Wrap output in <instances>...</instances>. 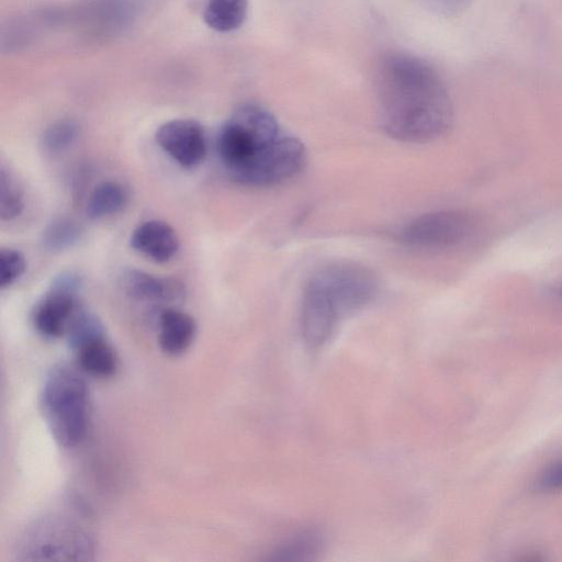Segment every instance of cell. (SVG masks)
<instances>
[{
    "label": "cell",
    "mask_w": 562,
    "mask_h": 562,
    "mask_svg": "<svg viewBox=\"0 0 562 562\" xmlns=\"http://www.w3.org/2000/svg\"><path fill=\"white\" fill-rule=\"evenodd\" d=\"M127 294L145 303H175L183 299L186 289L181 281L171 277H158L132 269L124 276Z\"/></svg>",
    "instance_id": "obj_9"
},
{
    "label": "cell",
    "mask_w": 562,
    "mask_h": 562,
    "mask_svg": "<svg viewBox=\"0 0 562 562\" xmlns=\"http://www.w3.org/2000/svg\"><path fill=\"white\" fill-rule=\"evenodd\" d=\"M196 333L194 319L187 313L168 307L158 319V342L168 355H179L192 344Z\"/></svg>",
    "instance_id": "obj_11"
},
{
    "label": "cell",
    "mask_w": 562,
    "mask_h": 562,
    "mask_svg": "<svg viewBox=\"0 0 562 562\" xmlns=\"http://www.w3.org/2000/svg\"><path fill=\"white\" fill-rule=\"evenodd\" d=\"M80 226L68 217H59L47 225L43 232V246L50 251L70 248L80 238Z\"/></svg>",
    "instance_id": "obj_16"
},
{
    "label": "cell",
    "mask_w": 562,
    "mask_h": 562,
    "mask_svg": "<svg viewBox=\"0 0 562 562\" xmlns=\"http://www.w3.org/2000/svg\"><path fill=\"white\" fill-rule=\"evenodd\" d=\"M94 553L93 535L77 521L59 515L34 520L18 544L20 560L87 561L93 559Z\"/></svg>",
    "instance_id": "obj_4"
},
{
    "label": "cell",
    "mask_w": 562,
    "mask_h": 562,
    "mask_svg": "<svg viewBox=\"0 0 562 562\" xmlns=\"http://www.w3.org/2000/svg\"><path fill=\"white\" fill-rule=\"evenodd\" d=\"M540 492H554L562 490V461L544 470L535 483Z\"/></svg>",
    "instance_id": "obj_22"
},
{
    "label": "cell",
    "mask_w": 562,
    "mask_h": 562,
    "mask_svg": "<svg viewBox=\"0 0 562 562\" xmlns=\"http://www.w3.org/2000/svg\"><path fill=\"white\" fill-rule=\"evenodd\" d=\"M374 88L381 125L404 143H428L445 135L453 122L449 91L436 69L406 53L379 60Z\"/></svg>",
    "instance_id": "obj_1"
},
{
    "label": "cell",
    "mask_w": 562,
    "mask_h": 562,
    "mask_svg": "<svg viewBox=\"0 0 562 562\" xmlns=\"http://www.w3.org/2000/svg\"><path fill=\"white\" fill-rule=\"evenodd\" d=\"M79 136V125L72 120H60L49 125L43 133L42 146L49 155L67 150Z\"/></svg>",
    "instance_id": "obj_18"
},
{
    "label": "cell",
    "mask_w": 562,
    "mask_h": 562,
    "mask_svg": "<svg viewBox=\"0 0 562 562\" xmlns=\"http://www.w3.org/2000/svg\"><path fill=\"white\" fill-rule=\"evenodd\" d=\"M474 229V217L463 210H441L423 214L406 224L402 243L422 249H445L464 241Z\"/></svg>",
    "instance_id": "obj_6"
},
{
    "label": "cell",
    "mask_w": 562,
    "mask_h": 562,
    "mask_svg": "<svg viewBox=\"0 0 562 562\" xmlns=\"http://www.w3.org/2000/svg\"><path fill=\"white\" fill-rule=\"evenodd\" d=\"M157 145L184 168L200 165L207 151L203 126L192 119H175L161 124L155 133Z\"/></svg>",
    "instance_id": "obj_8"
},
{
    "label": "cell",
    "mask_w": 562,
    "mask_h": 562,
    "mask_svg": "<svg viewBox=\"0 0 562 562\" xmlns=\"http://www.w3.org/2000/svg\"><path fill=\"white\" fill-rule=\"evenodd\" d=\"M425 8L436 14L454 16L462 13L472 0H418Z\"/></svg>",
    "instance_id": "obj_21"
},
{
    "label": "cell",
    "mask_w": 562,
    "mask_h": 562,
    "mask_svg": "<svg viewBox=\"0 0 562 562\" xmlns=\"http://www.w3.org/2000/svg\"><path fill=\"white\" fill-rule=\"evenodd\" d=\"M131 246L156 262L169 261L179 249L175 229L166 222L150 220L139 224L131 235Z\"/></svg>",
    "instance_id": "obj_10"
},
{
    "label": "cell",
    "mask_w": 562,
    "mask_h": 562,
    "mask_svg": "<svg viewBox=\"0 0 562 562\" xmlns=\"http://www.w3.org/2000/svg\"><path fill=\"white\" fill-rule=\"evenodd\" d=\"M558 294H559L560 296H562V284H561V285H559V288H558Z\"/></svg>",
    "instance_id": "obj_23"
},
{
    "label": "cell",
    "mask_w": 562,
    "mask_h": 562,
    "mask_svg": "<svg viewBox=\"0 0 562 562\" xmlns=\"http://www.w3.org/2000/svg\"><path fill=\"white\" fill-rule=\"evenodd\" d=\"M321 546L319 536L315 531H303L280 544L270 559L277 561H300L311 558Z\"/></svg>",
    "instance_id": "obj_17"
},
{
    "label": "cell",
    "mask_w": 562,
    "mask_h": 562,
    "mask_svg": "<svg viewBox=\"0 0 562 562\" xmlns=\"http://www.w3.org/2000/svg\"><path fill=\"white\" fill-rule=\"evenodd\" d=\"M42 411L54 439L69 448L80 443L89 424V394L85 379L71 366L59 363L47 374Z\"/></svg>",
    "instance_id": "obj_3"
},
{
    "label": "cell",
    "mask_w": 562,
    "mask_h": 562,
    "mask_svg": "<svg viewBox=\"0 0 562 562\" xmlns=\"http://www.w3.org/2000/svg\"><path fill=\"white\" fill-rule=\"evenodd\" d=\"M333 311L339 321L368 305L379 283L374 273L355 262H334L322 267L305 284Z\"/></svg>",
    "instance_id": "obj_5"
},
{
    "label": "cell",
    "mask_w": 562,
    "mask_h": 562,
    "mask_svg": "<svg viewBox=\"0 0 562 562\" xmlns=\"http://www.w3.org/2000/svg\"><path fill=\"white\" fill-rule=\"evenodd\" d=\"M248 0H205L204 23L213 31L228 33L239 29L247 19Z\"/></svg>",
    "instance_id": "obj_12"
},
{
    "label": "cell",
    "mask_w": 562,
    "mask_h": 562,
    "mask_svg": "<svg viewBox=\"0 0 562 562\" xmlns=\"http://www.w3.org/2000/svg\"><path fill=\"white\" fill-rule=\"evenodd\" d=\"M1 217L11 221L23 210V196L14 179L4 167L1 168Z\"/></svg>",
    "instance_id": "obj_19"
},
{
    "label": "cell",
    "mask_w": 562,
    "mask_h": 562,
    "mask_svg": "<svg viewBox=\"0 0 562 562\" xmlns=\"http://www.w3.org/2000/svg\"><path fill=\"white\" fill-rule=\"evenodd\" d=\"M80 285L81 280L75 272H63L54 279L33 311L34 327L42 336L58 338L66 334L69 322L79 307Z\"/></svg>",
    "instance_id": "obj_7"
},
{
    "label": "cell",
    "mask_w": 562,
    "mask_h": 562,
    "mask_svg": "<svg viewBox=\"0 0 562 562\" xmlns=\"http://www.w3.org/2000/svg\"><path fill=\"white\" fill-rule=\"evenodd\" d=\"M78 364L85 372L108 378L117 369V358L104 337L87 342L76 350Z\"/></svg>",
    "instance_id": "obj_13"
},
{
    "label": "cell",
    "mask_w": 562,
    "mask_h": 562,
    "mask_svg": "<svg viewBox=\"0 0 562 562\" xmlns=\"http://www.w3.org/2000/svg\"><path fill=\"white\" fill-rule=\"evenodd\" d=\"M216 150L227 175L248 187H270L296 177L306 164L304 145L266 109L238 106L218 131Z\"/></svg>",
    "instance_id": "obj_2"
},
{
    "label": "cell",
    "mask_w": 562,
    "mask_h": 562,
    "mask_svg": "<svg viewBox=\"0 0 562 562\" xmlns=\"http://www.w3.org/2000/svg\"><path fill=\"white\" fill-rule=\"evenodd\" d=\"M66 335L70 347L76 351L87 342L104 337V330L95 315L78 307L69 322Z\"/></svg>",
    "instance_id": "obj_15"
},
{
    "label": "cell",
    "mask_w": 562,
    "mask_h": 562,
    "mask_svg": "<svg viewBox=\"0 0 562 562\" xmlns=\"http://www.w3.org/2000/svg\"><path fill=\"white\" fill-rule=\"evenodd\" d=\"M26 262L24 256L16 249L2 248L0 251V286L12 285L24 273Z\"/></svg>",
    "instance_id": "obj_20"
},
{
    "label": "cell",
    "mask_w": 562,
    "mask_h": 562,
    "mask_svg": "<svg viewBox=\"0 0 562 562\" xmlns=\"http://www.w3.org/2000/svg\"><path fill=\"white\" fill-rule=\"evenodd\" d=\"M127 203L125 188L116 181H104L90 193L86 213L91 220H100L121 212Z\"/></svg>",
    "instance_id": "obj_14"
}]
</instances>
